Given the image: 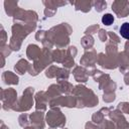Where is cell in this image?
Masks as SVG:
<instances>
[{
	"mask_svg": "<svg viewBox=\"0 0 129 129\" xmlns=\"http://www.w3.org/2000/svg\"><path fill=\"white\" fill-rule=\"evenodd\" d=\"M120 32H121V35L126 38V39H129V22H125L121 25L120 27Z\"/></svg>",
	"mask_w": 129,
	"mask_h": 129,
	"instance_id": "obj_1",
	"label": "cell"
},
{
	"mask_svg": "<svg viewBox=\"0 0 129 129\" xmlns=\"http://www.w3.org/2000/svg\"><path fill=\"white\" fill-rule=\"evenodd\" d=\"M102 22L105 25H111L114 22V16L112 14H110V13L104 14L103 17H102Z\"/></svg>",
	"mask_w": 129,
	"mask_h": 129,
	"instance_id": "obj_2",
	"label": "cell"
}]
</instances>
